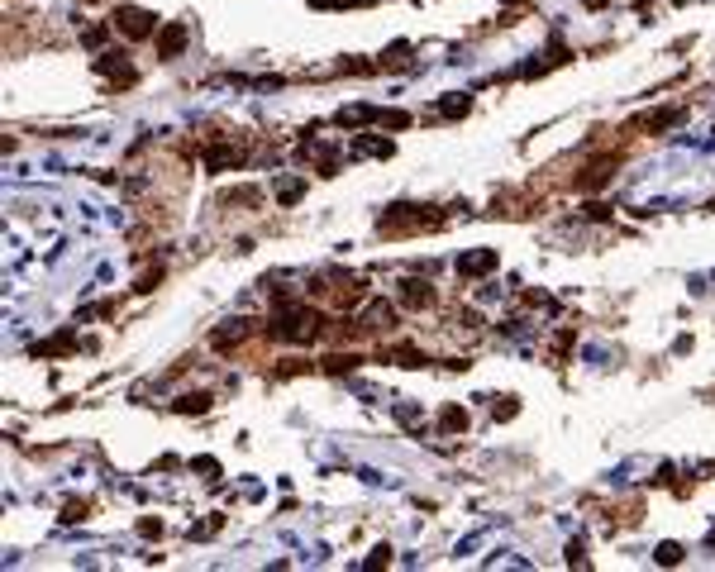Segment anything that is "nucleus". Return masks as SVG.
Returning <instances> with one entry per match:
<instances>
[{
  "label": "nucleus",
  "instance_id": "1",
  "mask_svg": "<svg viewBox=\"0 0 715 572\" xmlns=\"http://www.w3.org/2000/svg\"><path fill=\"white\" fill-rule=\"evenodd\" d=\"M319 310H310V305H301L291 291H277V315H272V339H282V344H310L319 334Z\"/></svg>",
  "mask_w": 715,
  "mask_h": 572
},
{
  "label": "nucleus",
  "instance_id": "2",
  "mask_svg": "<svg viewBox=\"0 0 715 572\" xmlns=\"http://www.w3.org/2000/svg\"><path fill=\"white\" fill-rule=\"evenodd\" d=\"M434 224H439V215H429V206H391L377 220V229L386 238H401V234H415V229H434Z\"/></svg>",
  "mask_w": 715,
  "mask_h": 572
},
{
  "label": "nucleus",
  "instance_id": "3",
  "mask_svg": "<svg viewBox=\"0 0 715 572\" xmlns=\"http://www.w3.org/2000/svg\"><path fill=\"white\" fill-rule=\"evenodd\" d=\"M115 29L125 33V38H148V33H153V15L139 10V5H125V10L115 15Z\"/></svg>",
  "mask_w": 715,
  "mask_h": 572
},
{
  "label": "nucleus",
  "instance_id": "4",
  "mask_svg": "<svg viewBox=\"0 0 715 572\" xmlns=\"http://www.w3.org/2000/svg\"><path fill=\"white\" fill-rule=\"evenodd\" d=\"M191 29L181 24V19H172V24H162L158 29V58L162 63H172V58H181V48H186Z\"/></svg>",
  "mask_w": 715,
  "mask_h": 572
},
{
  "label": "nucleus",
  "instance_id": "5",
  "mask_svg": "<svg viewBox=\"0 0 715 572\" xmlns=\"http://www.w3.org/2000/svg\"><path fill=\"white\" fill-rule=\"evenodd\" d=\"M496 263H501L496 248H472L458 258V277H487V272H496Z\"/></svg>",
  "mask_w": 715,
  "mask_h": 572
},
{
  "label": "nucleus",
  "instance_id": "6",
  "mask_svg": "<svg viewBox=\"0 0 715 572\" xmlns=\"http://www.w3.org/2000/svg\"><path fill=\"white\" fill-rule=\"evenodd\" d=\"M243 162V148L238 143H210L206 148V167L210 172H229V167H238Z\"/></svg>",
  "mask_w": 715,
  "mask_h": 572
},
{
  "label": "nucleus",
  "instance_id": "7",
  "mask_svg": "<svg viewBox=\"0 0 715 572\" xmlns=\"http://www.w3.org/2000/svg\"><path fill=\"white\" fill-rule=\"evenodd\" d=\"M391 324H396V305H386V301H372L363 310V319H358V329H367V334H381Z\"/></svg>",
  "mask_w": 715,
  "mask_h": 572
},
{
  "label": "nucleus",
  "instance_id": "8",
  "mask_svg": "<svg viewBox=\"0 0 715 572\" xmlns=\"http://www.w3.org/2000/svg\"><path fill=\"white\" fill-rule=\"evenodd\" d=\"M401 305H406V310H425V305H434V286L420 282V277H406V282H401Z\"/></svg>",
  "mask_w": 715,
  "mask_h": 572
},
{
  "label": "nucleus",
  "instance_id": "9",
  "mask_svg": "<svg viewBox=\"0 0 715 572\" xmlns=\"http://www.w3.org/2000/svg\"><path fill=\"white\" fill-rule=\"evenodd\" d=\"M95 67H100L105 77L125 81V86H129V81H134V67H129V58H125V53H105V58H100V63H95Z\"/></svg>",
  "mask_w": 715,
  "mask_h": 572
},
{
  "label": "nucleus",
  "instance_id": "10",
  "mask_svg": "<svg viewBox=\"0 0 715 572\" xmlns=\"http://www.w3.org/2000/svg\"><path fill=\"white\" fill-rule=\"evenodd\" d=\"M682 105H667V110H653V115H644V120H639V129H649V134H658V129H672V125H677V120H682Z\"/></svg>",
  "mask_w": 715,
  "mask_h": 572
},
{
  "label": "nucleus",
  "instance_id": "11",
  "mask_svg": "<svg viewBox=\"0 0 715 572\" xmlns=\"http://www.w3.org/2000/svg\"><path fill=\"white\" fill-rule=\"evenodd\" d=\"M248 339V319H229L224 329H215V349H229V344H243Z\"/></svg>",
  "mask_w": 715,
  "mask_h": 572
},
{
  "label": "nucleus",
  "instance_id": "12",
  "mask_svg": "<svg viewBox=\"0 0 715 572\" xmlns=\"http://www.w3.org/2000/svg\"><path fill=\"white\" fill-rule=\"evenodd\" d=\"M439 429H444V434H462V429H467V411H462V406H444V411H439Z\"/></svg>",
  "mask_w": 715,
  "mask_h": 572
},
{
  "label": "nucleus",
  "instance_id": "13",
  "mask_svg": "<svg viewBox=\"0 0 715 572\" xmlns=\"http://www.w3.org/2000/svg\"><path fill=\"white\" fill-rule=\"evenodd\" d=\"M353 153H367V158H391V139H372V134H363V139L353 143Z\"/></svg>",
  "mask_w": 715,
  "mask_h": 572
},
{
  "label": "nucleus",
  "instance_id": "14",
  "mask_svg": "<svg viewBox=\"0 0 715 572\" xmlns=\"http://www.w3.org/2000/svg\"><path fill=\"white\" fill-rule=\"evenodd\" d=\"M176 411H181V415H206V411H210V396H206V391H196V396H181V401H176Z\"/></svg>",
  "mask_w": 715,
  "mask_h": 572
},
{
  "label": "nucleus",
  "instance_id": "15",
  "mask_svg": "<svg viewBox=\"0 0 715 572\" xmlns=\"http://www.w3.org/2000/svg\"><path fill=\"white\" fill-rule=\"evenodd\" d=\"M439 110H444L448 120H458V115H467V110H472V100H467V95H448V100L439 105Z\"/></svg>",
  "mask_w": 715,
  "mask_h": 572
},
{
  "label": "nucleus",
  "instance_id": "16",
  "mask_svg": "<svg viewBox=\"0 0 715 572\" xmlns=\"http://www.w3.org/2000/svg\"><path fill=\"white\" fill-rule=\"evenodd\" d=\"M324 367H329V372H353V367H358V353H334V358H324Z\"/></svg>",
  "mask_w": 715,
  "mask_h": 572
},
{
  "label": "nucleus",
  "instance_id": "17",
  "mask_svg": "<svg viewBox=\"0 0 715 572\" xmlns=\"http://www.w3.org/2000/svg\"><path fill=\"white\" fill-rule=\"evenodd\" d=\"M396 420H401L406 429H420V425H425V415H420V406H396Z\"/></svg>",
  "mask_w": 715,
  "mask_h": 572
},
{
  "label": "nucleus",
  "instance_id": "18",
  "mask_svg": "<svg viewBox=\"0 0 715 572\" xmlns=\"http://www.w3.org/2000/svg\"><path fill=\"white\" fill-rule=\"evenodd\" d=\"M391 358H396L401 367H420V363H425V358H420V353H415L411 344H396V349H391Z\"/></svg>",
  "mask_w": 715,
  "mask_h": 572
},
{
  "label": "nucleus",
  "instance_id": "19",
  "mask_svg": "<svg viewBox=\"0 0 715 572\" xmlns=\"http://www.w3.org/2000/svg\"><path fill=\"white\" fill-rule=\"evenodd\" d=\"M377 125H386V129H406V125H411V115H401V110H377Z\"/></svg>",
  "mask_w": 715,
  "mask_h": 572
},
{
  "label": "nucleus",
  "instance_id": "20",
  "mask_svg": "<svg viewBox=\"0 0 715 572\" xmlns=\"http://www.w3.org/2000/svg\"><path fill=\"white\" fill-rule=\"evenodd\" d=\"M658 563H667V568L682 563V549H677V544H658Z\"/></svg>",
  "mask_w": 715,
  "mask_h": 572
},
{
  "label": "nucleus",
  "instance_id": "21",
  "mask_svg": "<svg viewBox=\"0 0 715 572\" xmlns=\"http://www.w3.org/2000/svg\"><path fill=\"white\" fill-rule=\"evenodd\" d=\"M215 529H220V515H210L206 524H196V529H191V539H210Z\"/></svg>",
  "mask_w": 715,
  "mask_h": 572
},
{
  "label": "nucleus",
  "instance_id": "22",
  "mask_svg": "<svg viewBox=\"0 0 715 572\" xmlns=\"http://www.w3.org/2000/svg\"><path fill=\"white\" fill-rule=\"evenodd\" d=\"M81 43H86V48H100V43H105V24H95V29H86V33H81Z\"/></svg>",
  "mask_w": 715,
  "mask_h": 572
},
{
  "label": "nucleus",
  "instance_id": "23",
  "mask_svg": "<svg viewBox=\"0 0 715 572\" xmlns=\"http://www.w3.org/2000/svg\"><path fill=\"white\" fill-rule=\"evenodd\" d=\"M301 191H305V181H291V186H282V206H296V201H301Z\"/></svg>",
  "mask_w": 715,
  "mask_h": 572
},
{
  "label": "nucleus",
  "instance_id": "24",
  "mask_svg": "<svg viewBox=\"0 0 715 572\" xmlns=\"http://www.w3.org/2000/svg\"><path fill=\"white\" fill-rule=\"evenodd\" d=\"M515 411H520V406H515V396H506V401H496V420H510V415H515Z\"/></svg>",
  "mask_w": 715,
  "mask_h": 572
},
{
  "label": "nucleus",
  "instance_id": "25",
  "mask_svg": "<svg viewBox=\"0 0 715 572\" xmlns=\"http://www.w3.org/2000/svg\"><path fill=\"white\" fill-rule=\"evenodd\" d=\"M458 324H462V329H482V319H477V310H462V315H458Z\"/></svg>",
  "mask_w": 715,
  "mask_h": 572
},
{
  "label": "nucleus",
  "instance_id": "26",
  "mask_svg": "<svg viewBox=\"0 0 715 572\" xmlns=\"http://www.w3.org/2000/svg\"><path fill=\"white\" fill-rule=\"evenodd\" d=\"M582 5H591V10H601V5H605V0H582Z\"/></svg>",
  "mask_w": 715,
  "mask_h": 572
},
{
  "label": "nucleus",
  "instance_id": "27",
  "mask_svg": "<svg viewBox=\"0 0 715 572\" xmlns=\"http://www.w3.org/2000/svg\"><path fill=\"white\" fill-rule=\"evenodd\" d=\"M672 5H687V0H672Z\"/></svg>",
  "mask_w": 715,
  "mask_h": 572
},
{
  "label": "nucleus",
  "instance_id": "28",
  "mask_svg": "<svg viewBox=\"0 0 715 572\" xmlns=\"http://www.w3.org/2000/svg\"><path fill=\"white\" fill-rule=\"evenodd\" d=\"M510 5H520V0H510Z\"/></svg>",
  "mask_w": 715,
  "mask_h": 572
}]
</instances>
